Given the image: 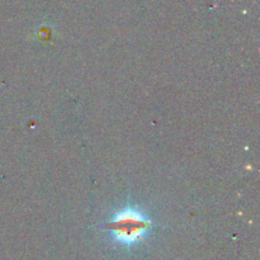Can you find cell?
Returning <instances> with one entry per match:
<instances>
[{
	"label": "cell",
	"instance_id": "obj_1",
	"mask_svg": "<svg viewBox=\"0 0 260 260\" xmlns=\"http://www.w3.org/2000/svg\"><path fill=\"white\" fill-rule=\"evenodd\" d=\"M151 228L152 221L147 213L134 206H126L114 212L104 225L111 240L127 249L142 243Z\"/></svg>",
	"mask_w": 260,
	"mask_h": 260
}]
</instances>
